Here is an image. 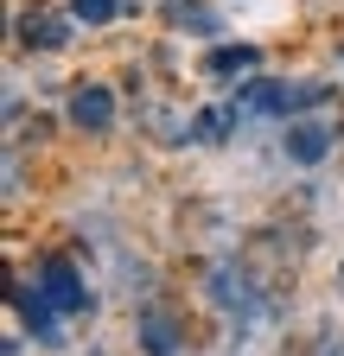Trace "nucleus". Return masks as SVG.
Segmentation results:
<instances>
[{
    "label": "nucleus",
    "mask_w": 344,
    "mask_h": 356,
    "mask_svg": "<svg viewBox=\"0 0 344 356\" xmlns=\"http://www.w3.org/2000/svg\"><path fill=\"white\" fill-rule=\"evenodd\" d=\"M19 26H26L19 38H26V44H38V51H58V44H64V19H52V13H26Z\"/></svg>",
    "instance_id": "obj_6"
},
{
    "label": "nucleus",
    "mask_w": 344,
    "mask_h": 356,
    "mask_svg": "<svg viewBox=\"0 0 344 356\" xmlns=\"http://www.w3.org/2000/svg\"><path fill=\"white\" fill-rule=\"evenodd\" d=\"M38 293H45V299L64 312V318L90 305V286H83V274H77L64 254H45V261H38Z\"/></svg>",
    "instance_id": "obj_1"
},
{
    "label": "nucleus",
    "mask_w": 344,
    "mask_h": 356,
    "mask_svg": "<svg viewBox=\"0 0 344 356\" xmlns=\"http://www.w3.org/2000/svg\"><path fill=\"white\" fill-rule=\"evenodd\" d=\"M325 147H331V134H325V127H313V121H299V127L287 134V153H293L299 165H313V159H325Z\"/></svg>",
    "instance_id": "obj_5"
},
{
    "label": "nucleus",
    "mask_w": 344,
    "mask_h": 356,
    "mask_svg": "<svg viewBox=\"0 0 344 356\" xmlns=\"http://www.w3.org/2000/svg\"><path fill=\"white\" fill-rule=\"evenodd\" d=\"M70 121L90 127V134H109V121H115V96H109L102 83H83L77 96H70Z\"/></svg>",
    "instance_id": "obj_4"
},
{
    "label": "nucleus",
    "mask_w": 344,
    "mask_h": 356,
    "mask_svg": "<svg viewBox=\"0 0 344 356\" xmlns=\"http://www.w3.org/2000/svg\"><path fill=\"white\" fill-rule=\"evenodd\" d=\"M319 96H325L319 83H299V89H287V83H249L242 108H255V115H293V108H313Z\"/></svg>",
    "instance_id": "obj_2"
},
{
    "label": "nucleus",
    "mask_w": 344,
    "mask_h": 356,
    "mask_svg": "<svg viewBox=\"0 0 344 356\" xmlns=\"http://www.w3.org/2000/svg\"><path fill=\"white\" fill-rule=\"evenodd\" d=\"M115 7H121V0H70V13H77L83 26H109V19H115Z\"/></svg>",
    "instance_id": "obj_8"
},
{
    "label": "nucleus",
    "mask_w": 344,
    "mask_h": 356,
    "mask_svg": "<svg viewBox=\"0 0 344 356\" xmlns=\"http://www.w3.org/2000/svg\"><path fill=\"white\" fill-rule=\"evenodd\" d=\"M230 70H255V51H249V44H236V51H217V58H210V76H230Z\"/></svg>",
    "instance_id": "obj_9"
},
{
    "label": "nucleus",
    "mask_w": 344,
    "mask_h": 356,
    "mask_svg": "<svg viewBox=\"0 0 344 356\" xmlns=\"http://www.w3.org/2000/svg\"><path fill=\"white\" fill-rule=\"evenodd\" d=\"M13 305H19V318H26V331L38 343H58V318H64V312L38 293V286H13Z\"/></svg>",
    "instance_id": "obj_3"
},
{
    "label": "nucleus",
    "mask_w": 344,
    "mask_h": 356,
    "mask_svg": "<svg viewBox=\"0 0 344 356\" xmlns=\"http://www.w3.org/2000/svg\"><path fill=\"white\" fill-rule=\"evenodd\" d=\"M172 19H179V26H198V32H217V19H210L198 0H172Z\"/></svg>",
    "instance_id": "obj_10"
},
{
    "label": "nucleus",
    "mask_w": 344,
    "mask_h": 356,
    "mask_svg": "<svg viewBox=\"0 0 344 356\" xmlns=\"http://www.w3.org/2000/svg\"><path fill=\"white\" fill-rule=\"evenodd\" d=\"M141 343H147V356H172V350H179V337H172V318H166V312H147V318H141Z\"/></svg>",
    "instance_id": "obj_7"
}]
</instances>
